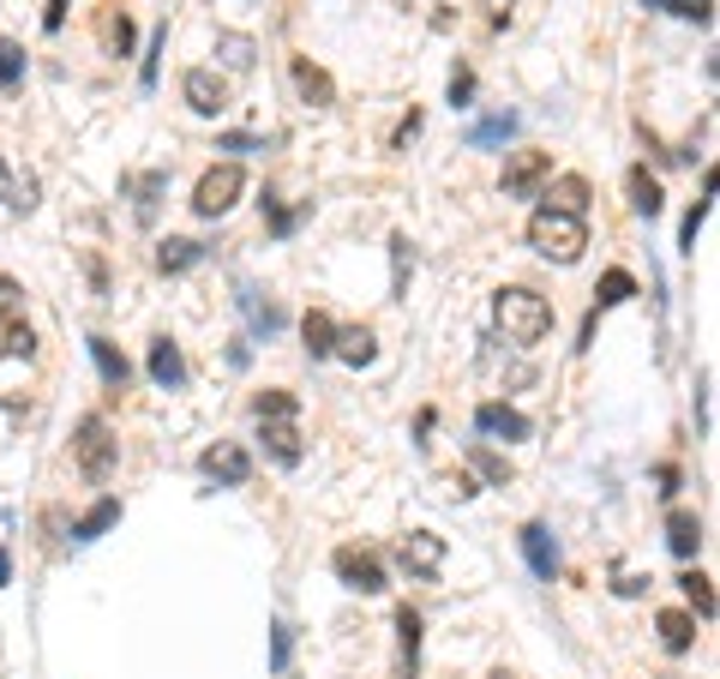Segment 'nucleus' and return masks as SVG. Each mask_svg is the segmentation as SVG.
Here are the masks:
<instances>
[{
    "label": "nucleus",
    "mask_w": 720,
    "mask_h": 679,
    "mask_svg": "<svg viewBox=\"0 0 720 679\" xmlns=\"http://www.w3.org/2000/svg\"><path fill=\"white\" fill-rule=\"evenodd\" d=\"M492 319H499V331L511 343H523V349L553 331V307H547V295H535V289H499V295H492Z\"/></svg>",
    "instance_id": "nucleus-1"
},
{
    "label": "nucleus",
    "mask_w": 720,
    "mask_h": 679,
    "mask_svg": "<svg viewBox=\"0 0 720 679\" xmlns=\"http://www.w3.org/2000/svg\"><path fill=\"white\" fill-rule=\"evenodd\" d=\"M528 247H535L540 259H553V265H577L582 247H589V229H582V217L535 210V217H528Z\"/></svg>",
    "instance_id": "nucleus-2"
},
{
    "label": "nucleus",
    "mask_w": 720,
    "mask_h": 679,
    "mask_svg": "<svg viewBox=\"0 0 720 679\" xmlns=\"http://www.w3.org/2000/svg\"><path fill=\"white\" fill-rule=\"evenodd\" d=\"M73 458H78V475H85L90 487H103L108 475H115V433H108L103 415H85V421H78Z\"/></svg>",
    "instance_id": "nucleus-3"
},
{
    "label": "nucleus",
    "mask_w": 720,
    "mask_h": 679,
    "mask_svg": "<svg viewBox=\"0 0 720 679\" xmlns=\"http://www.w3.org/2000/svg\"><path fill=\"white\" fill-rule=\"evenodd\" d=\"M547 181H553V157L547 151H511L504 157V198H540Z\"/></svg>",
    "instance_id": "nucleus-4"
},
{
    "label": "nucleus",
    "mask_w": 720,
    "mask_h": 679,
    "mask_svg": "<svg viewBox=\"0 0 720 679\" xmlns=\"http://www.w3.org/2000/svg\"><path fill=\"white\" fill-rule=\"evenodd\" d=\"M336 577H343L348 589H360V595H385V560H378L373 548H336Z\"/></svg>",
    "instance_id": "nucleus-5"
},
{
    "label": "nucleus",
    "mask_w": 720,
    "mask_h": 679,
    "mask_svg": "<svg viewBox=\"0 0 720 679\" xmlns=\"http://www.w3.org/2000/svg\"><path fill=\"white\" fill-rule=\"evenodd\" d=\"M241 187H246V175H241V163H217V169L198 181V193H193V210L198 217H222V210L241 198Z\"/></svg>",
    "instance_id": "nucleus-6"
},
{
    "label": "nucleus",
    "mask_w": 720,
    "mask_h": 679,
    "mask_svg": "<svg viewBox=\"0 0 720 679\" xmlns=\"http://www.w3.org/2000/svg\"><path fill=\"white\" fill-rule=\"evenodd\" d=\"M198 470H205L217 487H241L246 475H253V458H246V451H241L234 439H217V445L205 451V458H198Z\"/></svg>",
    "instance_id": "nucleus-7"
},
{
    "label": "nucleus",
    "mask_w": 720,
    "mask_h": 679,
    "mask_svg": "<svg viewBox=\"0 0 720 679\" xmlns=\"http://www.w3.org/2000/svg\"><path fill=\"white\" fill-rule=\"evenodd\" d=\"M397 560H402V572H409V577H433L438 565H445V541L426 536V529H409V536L397 541Z\"/></svg>",
    "instance_id": "nucleus-8"
},
{
    "label": "nucleus",
    "mask_w": 720,
    "mask_h": 679,
    "mask_svg": "<svg viewBox=\"0 0 720 679\" xmlns=\"http://www.w3.org/2000/svg\"><path fill=\"white\" fill-rule=\"evenodd\" d=\"M180 97H187L198 115H222V108H229V85H222L210 66H193V73L180 79Z\"/></svg>",
    "instance_id": "nucleus-9"
},
{
    "label": "nucleus",
    "mask_w": 720,
    "mask_h": 679,
    "mask_svg": "<svg viewBox=\"0 0 720 679\" xmlns=\"http://www.w3.org/2000/svg\"><path fill=\"white\" fill-rule=\"evenodd\" d=\"M397 674L402 679L421 674V614L414 607H397Z\"/></svg>",
    "instance_id": "nucleus-10"
},
{
    "label": "nucleus",
    "mask_w": 720,
    "mask_h": 679,
    "mask_svg": "<svg viewBox=\"0 0 720 679\" xmlns=\"http://www.w3.org/2000/svg\"><path fill=\"white\" fill-rule=\"evenodd\" d=\"M120 187L132 193V210H139V222H156V205H163V193H168V175H163V169H144V175H127Z\"/></svg>",
    "instance_id": "nucleus-11"
},
{
    "label": "nucleus",
    "mask_w": 720,
    "mask_h": 679,
    "mask_svg": "<svg viewBox=\"0 0 720 679\" xmlns=\"http://www.w3.org/2000/svg\"><path fill=\"white\" fill-rule=\"evenodd\" d=\"M37 349V331L18 307H0V361H18V355Z\"/></svg>",
    "instance_id": "nucleus-12"
},
{
    "label": "nucleus",
    "mask_w": 720,
    "mask_h": 679,
    "mask_svg": "<svg viewBox=\"0 0 720 679\" xmlns=\"http://www.w3.org/2000/svg\"><path fill=\"white\" fill-rule=\"evenodd\" d=\"M265 451L277 463H283V470H295L300 458H307V445H300V427L295 421H265Z\"/></svg>",
    "instance_id": "nucleus-13"
},
{
    "label": "nucleus",
    "mask_w": 720,
    "mask_h": 679,
    "mask_svg": "<svg viewBox=\"0 0 720 679\" xmlns=\"http://www.w3.org/2000/svg\"><path fill=\"white\" fill-rule=\"evenodd\" d=\"M475 427L492 433V439H528V421L516 415L511 403H480L475 409Z\"/></svg>",
    "instance_id": "nucleus-14"
},
{
    "label": "nucleus",
    "mask_w": 720,
    "mask_h": 679,
    "mask_svg": "<svg viewBox=\"0 0 720 679\" xmlns=\"http://www.w3.org/2000/svg\"><path fill=\"white\" fill-rule=\"evenodd\" d=\"M523 553H528V565H535V577H553L558 572V541H553L547 523H528V529H523Z\"/></svg>",
    "instance_id": "nucleus-15"
},
{
    "label": "nucleus",
    "mask_w": 720,
    "mask_h": 679,
    "mask_svg": "<svg viewBox=\"0 0 720 679\" xmlns=\"http://www.w3.org/2000/svg\"><path fill=\"white\" fill-rule=\"evenodd\" d=\"M547 210H558V217H582V210H589V181H582V175H558V181L547 187Z\"/></svg>",
    "instance_id": "nucleus-16"
},
{
    "label": "nucleus",
    "mask_w": 720,
    "mask_h": 679,
    "mask_svg": "<svg viewBox=\"0 0 720 679\" xmlns=\"http://www.w3.org/2000/svg\"><path fill=\"white\" fill-rule=\"evenodd\" d=\"M331 355H343L348 367H373L378 337H373L367 325H343V331H336V343H331Z\"/></svg>",
    "instance_id": "nucleus-17"
},
{
    "label": "nucleus",
    "mask_w": 720,
    "mask_h": 679,
    "mask_svg": "<svg viewBox=\"0 0 720 679\" xmlns=\"http://www.w3.org/2000/svg\"><path fill=\"white\" fill-rule=\"evenodd\" d=\"M667 548L679 560H696V548H703V517L696 511H672L667 517Z\"/></svg>",
    "instance_id": "nucleus-18"
},
{
    "label": "nucleus",
    "mask_w": 720,
    "mask_h": 679,
    "mask_svg": "<svg viewBox=\"0 0 720 679\" xmlns=\"http://www.w3.org/2000/svg\"><path fill=\"white\" fill-rule=\"evenodd\" d=\"M295 85H300V97H307L312 108H331V103H336V85H331V73H324V66H312L307 54L295 61Z\"/></svg>",
    "instance_id": "nucleus-19"
},
{
    "label": "nucleus",
    "mask_w": 720,
    "mask_h": 679,
    "mask_svg": "<svg viewBox=\"0 0 720 679\" xmlns=\"http://www.w3.org/2000/svg\"><path fill=\"white\" fill-rule=\"evenodd\" d=\"M198 259H205V247H198V241H180V235H168L163 247H156V271H163V277H180V271H193Z\"/></svg>",
    "instance_id": "nucleus-20"
},
{
    "label": "nucleus",
    "mask_w": 720,
    "mask_h": 679,
    "mask_svg": "<svg viewBox=\"0 0 720 679\" xmlns=\"http://www.w3.org/2000/svg\"><path fill=\"white\" fill-rule=\"evenodd\" d=\"M151 380L163 385V392H175V385H187V361H180V349L175 343H151Z\"/></svg>",
    "instance_id": "nucleus-21"
},
{
    "label": "nucleus",
    "mask_w": 720,
    "mask_h": 679,
    "mask_svg": "<svg viewBox=\"0 0 720 679\" xmlns=\"http://www.w3.org/2000/svg\"><path fill=\"white\" fill-rule=\"evenodd\" d=\"M90 361H97V373H103V380L115 385V392L132 380V361H127V355H120L108 337H90Z\"/></svg>",
    "instance_id": "nucleus-22"
},
{
    "label": "nucleus",
    "mask_w": 720,
    "mask_h": 679,
    "mask_svg": "<svg viewBox=\"0 0 720 679\" xmlns=\"http://www.w3.org/2000/svg\"><path fill=\"white\" fill-rule=\"evenodd\" d=\"M655 631H660V643H667L672 655H684L696 643V619L691 614H679V607H667V614L655 619Z\"/></svg>",
    "instance_id": "nucleus-23"
},
{
    "label": "nucleus",
    "mask_w": 720,
    "mask_h": 679,
    "mask_svg": "<svg viewBox=\"0 0 720 679\" xmlns=\"http://www.w3.org/2000/svg\"><path fill=\"white\" fill-rule=\"evenodd\" d=\"M300 337H307V355H312V361H324V355H331V343H336V319L312 307V313L300 319Z\"/></svg>",
    "instance_id": "nucleus-24"
},
{
    "label": "nucleus",
    "mask_w": 720,
    "mask_h": 679,
    "mask_svg": "<svg viewBox=\"0 0 720 679\" xmlns=\"http://www.w3.org/2000/svg\"><path fill=\"white\" fill-rule=\"evenodd\" d=\"M115 517H120V499H97V505H90L85 517L73 523V536H78V541H97V536H103V529H108Z\"/></svg>",
    "instance_id": "nucleus-25"
},
{
    "label": "nucleus",
    "mask_w": 720,
    "mask_h": 679,
    "mask_svg": "<svg viewBox=\"0 0 720 679\" xmlns=\"http://www.w3.org/2000/svg\"><path fill=\"white\" fill-rule=\"evenodd\" d=\"M468 463H475V475H480V482H492V487H504V482H511V463H504L499 458V451H487V445H468Z\"/></svg>",
    "instance_id": "nucleus-26"
},
{
    "label": "nucleus",
    "mask_w": 720,
    "mask_h": 679,
    "mask_svg": "<svg viewBox=\"0 0 720 679\" xmlns=\"http://www.w3.org/2000/svg\"><path fill=\"white\" fill-rule=\"evenodd\" d=\"M217 49H222V61H229V73H253V61H258L253 37H241V30H229V37H217Z\"/></svg>",
    "instance_id": "nucleus-27"
},
{
    "label": "nucleus",
    "mask_w": 720,
    "mask_h": 679,
    "mask_svg": "<svg viewBox=\"0 0 720 679\" xmlns=\"http://www.w3.org/2000/svg\"><path fill=\"white\" fill-rule=\"evenodd\" d=\"M18 79H25V49L13 37H0V91H18Z\"/></svg>",
    "instance_id": "nucleus-28"
},
{
    "label": "nucleus",
    "mask_w": 720,
    "mask_h": 679,
    "mask_svg": "<svg viewBox=\"0 0 720 679\" xmlns=\"http://www.w3.org/2000/svg\"><path fill=\"white\" fill-rule=\"evenodd\" d=\"M679 589L691 595V607H696V614H703V619H715V589H708V577H703V572H684V577H679Z\"/></svg>",
    "instance_id": "nucleus-29"
},
{
    "label": "nucleus",
    "mask_w": 720,
    "mask_h": 679,
    "mask_svg": "<svg viewBox=\"0 0 720 679\" xmlns=\"http://www.w3.org/2000/svg\"><path fill=\"white\" fill-rule=\"evenodd\" d=\"M630 205L643 210V217H655V210H660V187L648 181L643 169H630Z\"/></svg>",
    "instance_id": "nucleus-30"
},
{
    "label": "nucleus",
    "mask_w": 720,
    "mask_h": 679,
    "mask_svg": "<svg viewBox=\"0 0 720 679\" xmlns=\"http://www.w3.org/2000/svg\"><path fill=\"white\" fill-rule=\"evenodd\" d=\"M516 132V115H487L480 127H468V144H499Z\"/></svg>",
    "instance_id": "nucleus-31"
},
{
    "label": "nucleus",
    "mask_w": 720,
    "mask_h": 679,
    "mask_svg": "<svg viewBox=\"0 0 720 679\" xmlns=\"http://www.w3.org/2000/svg\"><path fill=\"white\" fill-rule=\"evenodd\" d=\"M594 295H601V307H618V300H630V295H637V283H630V271H606Z\"/></svg>",
    "instance_id": "nucleus-32"
},
{
    "label": "nucleus",
    "mask_w": 720,
    "mask_h": 679,
    "mask_svg": "<svg viewBox=\"0 0 720 679\" xmlns=\"http://www.w3.org/2000/svg\"><path fill=\"white\" fill-rule=\"evenodd\" d=\"M258 421H295V392H265L258 397Z\"/></svg>",
    "instance_id": "nucleus-33"
},
{
    "label": "nucleus",
    "mask_w": 720,
    "mask_h": 679,
    "mask_svg": "<svg viewBox=\"0 0 720 679\" xmlns=\"http://www.w3.org/2000/svg\"><path fill=\"white\" fill-rule=\"evenodd\" d=\"M708 222V198H696L691 210H684V229H679V247H696V229Z\"/></svg>",
    "instance_id": "nucleus-34"
},
{
    "label": "nucleus",
    "mask_w": 720,
    "mask_h": 679,
    "mask_svg": "<svg viewBox=\"0 0 720 679\" xmlns=\"http://www.w3.org/2000/svg\"><path fill=\"white\" fill-rule=\"evenodd\" d=\"M468 97H475V73L457 66V73H450V103H468Z\"/></svg>",
    "instance_id": "nucleus-35"
},
{
    "label": "nucleus",
    "mask_w": 720,
    "mask_h": 679,
    "mask_svg": "<svg viewBox=\"0 0 720 679\" xmlns=\"http://www.w3.org/2000/svg\"><path fill=\"white\" fill-rule=\"evenodd\" d=\"M660 7H667V13H679V18H708V13H715L708 0H660Z\"/></svg>",
    "instance_id": "nucleus-36"
},
{
    "label": "nucleus",
    "mask_w": 720,
    "mask_h": 679,
    "mask_svg": "<svg viewBox=\"0 0 720 679\" xmlns=\"http://www.w3.org/2000/svg\"><path fill=\"white\" fill-rule=\"evenodd\" d=\"M108 37H115V54H132V18H108Z\"/></svg>",
    "instance_id": "nucleus-37"
},
{
    "label": "nucleus",
    "mask_w": 720,
    "mask_h": 679,
    "mask_svg": "<svg viewBox=\"0 0 720 679\" xmlns=\"http://www.w3.org/2000/svg\"><path fill=\"white\" fill-rule=\"evenodd\" d=\"M288 650H295V638H288V626H277V638H270V667H288Z\"/></svg>",
    "instance_id": "nucleus-38"
},
{
    "label": "nucleus",
    "mask_w": 720,
    "mask_h": 679,
    "mask_svg": "<svg viewBox=\"0 0 720 679\" xmlns=\"http://www.w3.org/2000/svg\"><path fill=\"white\" fill-rule=\"evenodd\" d=\"M168 49V30H156V42H151V54H144V66H139V79L144 85H156V54Z\"/></svg>",
    "instance_id": "nucleus-39"
},
{
    "label": "nucleus",
    "mask_w": 720,
    "mask_h": 679,
    "mask_svg": "<svg viewBox=\"0 0 720 679\" xmlns=\"http://www.w3.org/2000/svg\"><path fill=\"white\" fill-rule=\"evenodd\" d=\"M61 18H66V0H49V13H42V30H61Z\"/></svg>",
    "instance_id": "nucleus-40"
},
{
    "label": "nucleus",
    "mask_w": 720,
    "mask_h": 679,
    "mask_svg": "<svg viewBox=\"0 0 720 679\" xmlns=\"http://www.w3.org/2000/svg\"><path fill=\"white\" fill-rule=\"evenodd\" d=\"M222 151H258V139H246V132H229V139H222Z\"/></svg>",
    "instance_id": "nucleus-41"
},
{
    "label": "nucleus",
    "mask_w": 720,
    "mask_h": 679,
    "mask_svg": "<svg viewBox=\"0 0 720 679\" xmlns=\"http://www.w3.org/2000/svg\"><path fill=\"white\" fill-rule=\"evenodd\" d=\"M0 307H18V283H13V277H0Z\"/></svg>",
    "instance_id": "nucleus-42"
},
{
    "label": "nucleus",
    "mask_w": 720,
    "mask_h": 679,
    "mask_svg": "<svg viewBox=\"0 0 720 679\" xmlns=\"http://www.w3.org/2000/svg\"><path fill=\"white\" fill-rule=\"evenodd\" d=\"M7 584H13V553L0 548V589H7Z\"/></svg>",
    "instance_id": "nucleus-43"
},
{
    "label": "nucleus",
    "mask_w": 720,
    "mask_h": 679,
    "mask_svg": "<svg viewBox=\"0 0 720 679\" xmlns=\"http://www.w3.org/2000/svg\"><path fill=\"white\" fill-rule=\"evenodd\" d=\"M0 198H13V175H7V163H0Z\"/></svg>",
    "instance_id": "nucleus-44"
},
{
    "label": "nucleus",
    "mask_w": 720,
    "mask_h": 679,
    "mask_svg": "<svg viewBox=\"0 0 720 679\" xmlns=\"http://www.w3.org/2000/svg\"><path fill=\"white\" fill-rule=\"evenodd\" d=\"M492 679H504V674H492Z\"/></svg>",
    "instance_id": "nucleus-45"
}]
</instances>
